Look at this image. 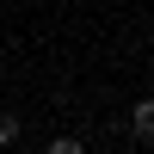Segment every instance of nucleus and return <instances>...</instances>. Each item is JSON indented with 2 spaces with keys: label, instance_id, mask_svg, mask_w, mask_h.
<instances>
[{
  "label": "nucleus",
  "instance_id": "obj_1",
  "mask_svg": "<svg viewBox=\"0 0 154 154\" xmlns=\"http://www.w3.org/2000/svg\"><path fill=\"white\" fill-rule=\"evenodd\" d=\"M136 130L154 136V99H142V105H136Z\"/></svg>",
  "mask_w": 154,
  "mask_h": 154
},
{
  "label": "nucleus",
  "instance_id": "obj_2",
  "mask_svg": "<svg viewBox=\"0 0 154 154\" xmlns=\"http://www.w3.org/2000/svg\"><path fill=\"white\" fill-rule=\"evenodd\" d=\"M12 136H19V123H12V117H0V142H12Z\"/></svg>",
  "mask_w": 154,
  "mask_h": 154
}]
</instances>
